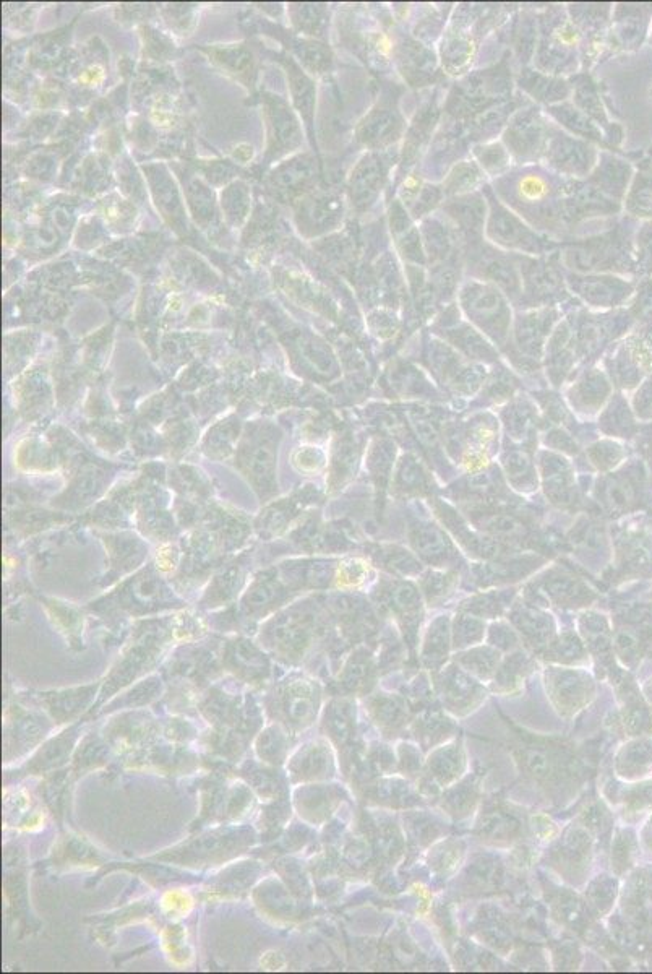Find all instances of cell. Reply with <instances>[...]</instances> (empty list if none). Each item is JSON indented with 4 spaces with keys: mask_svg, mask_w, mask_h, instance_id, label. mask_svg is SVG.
<instances>
[{
    "mask_svg": "<svg viewBox=\"0 0 652 974\" xmlns=\"http://www.w3.org/2000/svg\"><path fill=\"white\" fill-rule=\"evenodd\" d=\"M581 35L567 9L552 5L539 20L536 52L532 57L539 72L552 77L575 74L581 61Z\"/></svg>",
    "mask_w": 652,
    "mask_h": 974,
    "instance_id": "cell-1",
    "label": "cell"
},
{
    "mask_svg": "<svg viewBox=\"0 0 652 974\" xmlns=\"http://www.w3.org/2000/svg\"><path fill=\"white\" fill-rule=\"evenodd\" d=\"M489 203V216L485 225V239L497 249L510 254L542 257L554 254L562 244L532 228L520 215L498 199L494 190L485 186L482 190Z\"/></svg>",
    "mask_w": 652,
    "mask_h": 974,
    "instance_id": "cell-2",
    "label": "cell"
},
{
    "mask_svg": "<svg viewBox=\"0 0 652 974\" xmlns=\"http://www.w3.org/2000/svg\"><path fill=\"white\" fill-rule=\"evenodd\" d=\"M560 262L575 273L620 272L628 262L625 239L618 231L589 236L581 241L567 242L560 247Z\"/></svg>",
    "mask_w": 652,
    "mask_h": 974,
    "instance_id": "cell-3",
    "label": "cell"
},
{
    "mask_svg": "<svg viewBox=\"0 0 652 974\" xmlns=\"http://www.w3.org/2000/svg\"><path fill=\"white\" fill-rule=\"evenodd\" d=\"M536 106L516 109L503 129L502 143L520 166L542 163L554 125Z\"/></svg>",
    "mask_w": 652,
    "mask_h": 974,
    "instance_id": "cell-4",
    "label": "cell"
},
{
    "mask_svg": "<svg viewBox=\"0 0 652 974\" xmlns=\"http://www.w3.org/2000/svg\"><path fill=\"white\" fill-rule=\"evenodd\" d=\"M520 255L510 254L482 241L464 247V268L474 280L487 281L497 286L503 294L516 298L523 294Z\"/></svg>",
    "mask_w": 652,
    "mask_h": 974,
    "instance_id": "cell-5",
    "label": "cell"
},
{
    "mask_svg": "<svg viewBox=\"0 0 652 974\" xmlns=\"http://www.w3.org/2000/svg\"><path fill=\"white\" fill-rule=\"evenodd\" d=\"M599 155L601 150L594 143L573 137L554 125L542 164L558 176L584 181L596 168Z\"/></svg>",
    "mask_w": 652,
    "mask_h": 974,
    "instance_id": "cell-6",
    "label": "cell"
},
{
    "mask_svg": "<svg viewBox=\"0 0 652 974\" xmlns=\"http://www.w3.org/2000/svg\"><path fill=\"white\" fill-rule=\"evenodd\" d=\"M481 12L482 5L459 7L458 17L451 18L443 31L440 61L447 74L463 75L468 72L469 65L474 61L479 48L476 35L479 31V23H477L479 20L476 18Z\"/></svg>",
    "mask_w": 652,
    "mask_h": 974,
    "instance_id": "cell-7",
    "label": "cell"
},
{
    "mask_svg": "<svg viewBox=\"0 0 652 974\" xmlns=\"http://www.w3.org/2000/svg\"><path fill=\"white\" fill-rule=\"evenodd\" d=\"M398 163H391V150L370 151L356 164L349 176V197L352 207L357 212H367L380 199L383 190L390 179L391 168Z\"/></svg>",
    "mask_w": 652,
    "mask_h": 974,
    "instance_id": "cell-8",
    "label": "cell"
},
{
    "mask_svg": "<svg viewBox=\"0 0 652 974\" xmlns=\"http://www.w3.org/2000/svg\"><path fill=\"white\" fill-rule=\"evenodd\" d=\"M521 281H523L524 298L532 302H549L550 299H562L565 296L567 281L560 267L558 252L542 257L520 255Z\"/></svg>",
    "mask_w": 652,
    "mask_h": 974,
    "instance_id": "cell-9",
    "label": "cell"
},
{
    "mask_svg": "<svg viewBox=\"0 0 652 974\" xmlns=\"http://www.w3.org/2000/svg\"><path fill=\"white\" fill-rule=\"evenodd\" d=\"M440 213L455 226L464 247L484 241L489 216V203L484 192L447 199L442 203Z\"/></svg>",
    "mask_w": 652,
    "mask_h": 974,
    "instance_id": "cell-10",
    "label": "cell"
},
{
    "mask_svg": "<svg viewBox=\"0 0 652 974\" xmlns=\"http://www.w3.org/2000/svg\"><path fill=\"white\" fill-rule=\"evenodd\" d=\"M406 129L398 106L393 101L382 100L365 116L357 135L370 151H387L404 137Z\"/></svg>",
    "mask_w": 652,
    "mask_h": 974,
    "instance_id": "cell-11",
    "label": "cell"
},
{
    "mask_svg": "<svg viewBox=\"0 0 652 974\" xmlns=\"http://www.w3.org/2000/svg\"><path fill=\"white\" fill-rule=\"evenodd\" d=\"M568 288L596 307L615 306L630 296L631 285L614 273H575L565 276Z\"/></svg>",
    "mask_w": 652,
    "mask_h": 974,
    "instance_id": "cell-12",
    "label": "cell"
},
{
    "mask_svg": "<svg viewBox=\"0 0 652 974\" xmlns=\"http://www.w3.org/2000/svg\"><path fill=\"white\" fill-rule=\"evenodd\" d=\"M395 62L409 87H427L440 75L437 56L419 39L403 38L396 43Z\"/></svg>",
    "mask_w": 652,
    "mask_h": 974,
    "instance_id": "cell-13",
    "label": "cell"
},
{
    "mask_svg": "<svg viewBox=\"0 0 652 974\" xmlns=\"http://www.w3.org/2000/svg\"><path fill=\"white\" fill-rule=\"evenodd\" d=\"M422 244H424L427 265L463 259V241L450 221L437 212L421 221Z\"/></svg>",
    "mask_w": 652,
    "mask_h": 974,
    "instance_id": "cell-14",
    "label": "cell"
},
{
    "mask_svg": "<svg viewBox=\"0 0 652 974\" xmlns=\"http://www.w3.org/2000/svg\"><path fill=\"white\" fill-rule=\"evenodd\" d=\"M388 220H390L391 239L399 257L404 260V265L425 267L427 257L422 244L421 229L396 197L391 200Z\"/></svg>",
    "mask_w": 652,
    "mask_h": 974,
    "instance_id": "cell-15",
    "label": "cell"
},
{
    "mask_svg": "<svg viewBox=\"0 0 652 974\" xmlns=\"http://www.w3.org/2000/svg\"><path fill=\"white\" fill-rule=\"evenodd\" d=\"M438 117H440V108H438L437 101H429L419 109L414 121L406 129L404 147L398 164L399 171H403L404 176L411 173L412 166L417 163V158L421 156L425 145L432 142V134H434Z\"/></svg>",
    "mask_w": 652,
    "mask_h": 974,
    "instance_id": "cell-16",
    "label": "cell"
},
{
    "mask_svg": "<svg viewBox=\"0 0 652 974\" xmlns=\"http://www.w3.org/2000/svg\"><path fill=\"white\" fill-rule=\"evenodd\" d=\"M343 195L338 192H320L304 200L301 205V216L307 229L312 233H326L335 229L343 221Z\"/></svg>",
    "mask_w": 652,
    "mask_h": 974,
    "instance_id": "cell-17",
    "label": "cell"
},
{
    "mask_svg": "<svg viewBox=\"0 0 652 974\" xmlns=\"http://www.w3.org/2000/svg\"><path fill=\"white\" fill-rule=\"evenodd\" d=\"M516 83L529 98L537 103L547 104V108L565 103L573 93V87L567 78L545 75L536 69H521Z\"/></svg>",
    "mask_w": 652,
    "mask_h": 974,
    "instance_id": "cell-18",
    "label": "cell"
},
{
    "mask_svg": "<svg viewBox=\"0 0 652 974\" xmlns=\"http://www.w3.org/2000/svg\"><path fill=\"white\" fill-rule=\"evenodd\" d=\"M268 127H270V147L268 151L273 155H283L301 142V132L296 119L292 116L288 106L279 100L278 96H271L266 106Z\"/></svg>",
    "mask_w": 652,
    "mask_h": 974,
    "instance_id": "cell-19",
    "label": "cell"
},
{
    "mask_svg": "<svg viewBox=\"0 0 652 974\" xmlns=\"http://www.w3.org/2000/svg\"><path fill=\"white\" fill-rule=\"evenodd\" d=\"M547 116L552 121L557 122L562 129L567 130V134L573 137L583 138L586 142L602 143L604 134L596 122L591 121L583 111L576 108L573 103H560L547 108Z\"/></svg>",
    "mask_w": 652,
    "mask_h": 974,
    "instance_id": "cell-20",
    "label": "cell"
},
{
    "mask_svg": "<svg viewBox=\"0 0 652 974\" xmlns=\"http://www.w3.org/2000/svg\"><path fill=\"white\" fill-rule=\"evenodd\" d=\"M485 177L487 176L481 166L472 158L456 161L443 177L442 190L445 200L481 192L485 187Z\"/></svg>",
    "mask_w": 652,
    "mask_h": 974,
    "instance_id": "cell-21",
    "label": "cell"
},
{
    "mask_svg": "<svg viewBox=\"0 0 652 974\" xmlns=\"http://www.w3.org/2000/svg\"><path fill=\"white\" fill-rule=\"evenodd\" d=\"M628 174H630V169H628L627 164L617 160L614 156H610L609 153H602L601 151L596 168L586 181L591 186L596 187L597 190H601L602 194L614 200L625 192Z\"/></svg>",
    "mask_w": 652,
    "mask_h": 974,
    "instance_id": "cell-22",
    "label": "cell"
},
{
    "mask_svg": "<svg viewBox=\"0 0 652 974\" xmlns=\"http://www.w3.org/2000/svg\"><path fill=\"white\" fill-rule=\"evenodd\" d=\"M571 87H573L571 96H573V104H575L576 108L583 111L599 127L602 124L604 125V129H609L607 114H605L604 108H602L601 96H599L596 83L592 82L591 77L589 75H578L571 82Z\"/></svg>",
    "mask_w": 652,
    "mask_h": 974,
    "instance_id": "cell-23",
    "label": "cell"
},
{
    "mask_svg": "<svg viewBox=\"0 0 652 974\" xmlns=\"http://www.w3.org/2000/svg\"><path fill=\"white\" fill-rule=\"evenodd\" d=\"M472 160L476 161L485 176L502 177L510 173L513 158L502 142L476 143L471 150Z\"/></svg>",
    "mask_w": 652,
    "mask_h": 974,
    "instance_id": "cell-24",
    "label": "cell"
},
{
    "mask_svg": "<svg viewBox=\"0 0 652 974\" xmlns=\"http://www.w3.org/2000/svg\"><path fill=\"white\" fill-rule=\"evenodd\" d=\"M288 75L291 78L292 96H294L297 108L304 114L307 124L312 125L310 122H312V113H314L312 111L315 101L314 85L292 61H289Z\"/></svg>",
    "mask_w": 652,
    "mask_h": 974,
    "instance_id": "cell-25",
    "label": "cell"
},
{
    "mask_svg": "<svg viewBox=\"0 0 652 974\" xmlns=\"http://www.w3.org/2000/svg\"><path fill=\"white\" fill-rule=\"evenodd\" d=\"M516 827H518L516 820L511 815L508 817L502 812H495L485 819L484 824H482V832L487 833L490 837H500L503 833L513 832Z\"/></svg>",
    "mask_w": 652,
    "mask_h": 974,
    "instance_id": "cell-26",
    "label": "cell"
},
{
    "mask_svg": "<svg viewBox=\"0 0 652 974\" xmlns=\"http://www.w3.org/2000/svg\"><path fill=\"white\" fill-rule=\"evenodd\" d=\"M638 257L648 268H652V226L643 229L638 236Z\"/></svg>",
    "mask_w": 652,
    "mask_h": 974,
    "instance_id": "cell-27",
    "label": "cell"
}]
</instances>
